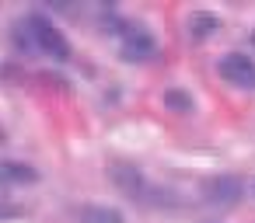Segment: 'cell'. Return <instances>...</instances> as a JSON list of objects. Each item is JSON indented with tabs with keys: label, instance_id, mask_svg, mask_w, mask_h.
Segmentation results:
<instances>
[{
	"label": "cell",
	"instance_id": "obj_6",
	"mask_svg": "<svg viewBox=\"0 0 255 223\" xmlns=\"http://www.w3.org/2000/svg\"><path fill=\"white\" fill-rule=\"evenodd\" d=\"M39 181V171L25 160H0V185H32Z\"/></svg>",
	"mask_w": 255,
	"mask_h": 223
},
{
	"label": "cell",
	"instance_id": "obj_3",
	"mask_svg": "<svg viewBox=\"0 0 255 223\" xmlns=\"http://www.w3.org/2000/svg\"><path fill=\"white\" fill-rule=\"evenodd\" d=\"M119 42H123V56H126L129 63H143V60H150V56L157 53L154 35H150L147 28H136V25H126V28L119 32Z\"/></svg>",
	"mask_w": 255,
	"mask_h": 223
},
{
	"label": "cell",
	"instance_id": "obj_4",
	"mask_svg": "<svg viewBox=\"0 0 255 223\" xmlns=\"http://www.w3.org/2000/svg\"><path fill=\"white\" fill-rule=\"evenodd\" d=\"M109 181L123 192V195H129V199H140L143 195V171H136L133 164H126V160H112L109 164Z\"/></svg>",
	"mask_w": 255,
	"mask_h": 223
},
{
	"label": "cell",
	"instance_id": "obj_10",
	"mask_svg": "<svg viewBox=\"0 0 255 223\" xmlns=\"http://www.w3.org/2000/svg\"><path fill=\"white\" fill-rule=\"evenodd\" d=\"M252 46H255V35H252Z\"/></svg>",
	"mask_w": 255,
	"mask_h": 223
},
{
	"label": "cell",
	"instance_id": "obj_8",
	"mask_svg": "<svg viewBox=\"0 0 255 223\" xmlns=\"http://www.w3.org/2000/svg\"><path fill=\"white\" fill-rule=\"evenodd\" d=\"M81 223H123V213L109 209V206H84L81 209Z\"/></svg>",
	"mask_w": 255,
	"mask_h": 223
},
{
	"label": "cell",
	"instance_id": "obj_1",
	"mask_svg": "<svg viewBox=\"0 0 255 223\" xmlns=\"http://www.w3.org/2000/svg\"><path fill=\"white\" fill-rule=\"evenodd\" d=\"M25 32H28V39H32V46H35V53H46V56H53V60H70V42H67V35L46 18V14H28L25 21Z\"/></svg>",
	"mask_w": 255,
	"mask_h": 223
},
{
	"label": "cell",
	"instance_id": "obj_7",
	"mask_svg": "<svg viewBox=\"0 0 255 223\" xmlns=\"http://www.w3.org/2000/svg\"><path fill=\"white\" fill-rule=\"evenodd\" d=\"M185 28H189V39L203 42V39H210V35L220 28V18L210 14V11H192V14L185 18Z\"/></svg>",
	"mask_w": 255,
	"mask_h": 223
},
{
	"label": "cell",
	"instance_id": "obj_9",
	"mask_svg": "<svg viewBox=\"0 0 255 223\" xmlns=\"http://www.w3.org/2000/svg\"><path fill=\"white\" fill-rule=\"evenodd\" d=\"M164 105H168L171 112H182V115L192 112V98H189L182 87H168V91H164Z\"/></svg>",
	"mask_w": 255,
	"mask_h": 223
},
{
	"label": "cell",
	"instance_id": "obj_2",
	"mask_svg": "<svg viewBox=\"0 0 255 223\" xmlns=\"http://www.w3.org/2000/svg\"><path fill=\"white\" fill-rule=\"evenodd\" d=\"M217 74L227 84H234L241 91H252L255 87V56H248V53H224L217 60Z\"/></svg>",
	"mask_w": 255,
	"mask_h": 223
},
{
	"label": "cell",
	"instance_id": "obj_5",
	"mask_svg": "<svg viewBox=\"0 0 255 223\" xmlns=\"http://www.w3.org/2000/svg\"><path fill=\"white\" fill-rule=\"evenodd\" d=\"M203 192H206L210 202H234V199L241 195V178H234V174L210 178V181L203 185Z\"/></svg>",
	"mask_w": 255,
	"mask_h": 223
}]
</instances>
